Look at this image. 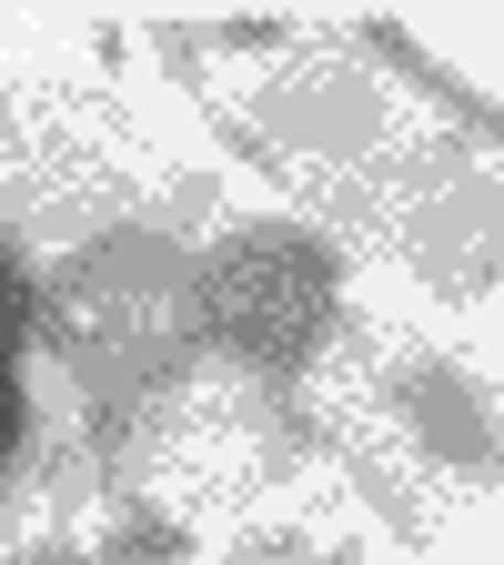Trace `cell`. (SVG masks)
<instances>
[{
	"mask_svg": "<svg viewBox=\"0 0 504 565\" xmlns=\"http://www.w3.org/2000/svg\"><path fill=\"white\" fill-rule=\"evenodd\" d=\"M262 141H282V152H303V162H374L384 141H394V102L374 71H353V61H293V71H272L262 102H253Z\"/></svg>",
	"mask_w": 504,
	"mask_h": 565,
	"instance_id": "obj_3",
	"label": "cell"
},
{
	"mask_svg": "<svg viewBox=\"0 0 504 565\" xmlns=\"http://www.w3.org/2000/svg\"><path fill=\"white\" fill-rule=\"evenodd\" d=\"M61 294L101 323V343H162V353H172V343L192 333V263H182L162 233H141V223L82 243Z\"/></svg>",
	"mask_w": 504,
	"mask_h": 565,
	"instance_id": "obj_2",
	"label": "cell"
},
{
	"mask_svg": "<svg viewBox=\"0 0 504 565\" xmlns=\"http://www.w3.org/2000/svg\"><path fill=\"white\" fill-rule=\"evenodd\" d=\"M272 565H343V555H313V545H293V555H272Z\"/></svg>",
	"mask_w": 504,
	"mask_h": 565,
	"instance_id": "obj_6",
	"label": "cell"
},
{
	"mask_svg": "<svg viewBox=\"0 0 504 565\" xmlns=\"http://www.w3.org/2000/svg\"><path fill=\"white\" fill-rule=\"evenodd\" d=\"M384 404H394V424L414 435V455H435V465H454V475H494V465H504V414H494V394H484L464 364H444V353L394 364V374H384Z\"/></svg>",
	"mask_w": 504,
	"mask_h": 565,
	"instance_id": "obj_4",
	"label": "cell"
},
{
	"mask_svg": "<svg viewBox=\"0 0 504 565\" xmlns=\"http://www.w3.org/2000/svg\"><path fill=\"white\" fill-rule=\"evenodd\" d=\"M394 243H404V263H414L423 282L474 294V282L504 273V182L464 172V182H444V192H423L404 223H394Z\"/></svg>",
	"mask_w": 504,
	"mask_h": 565,
	"instance_id": "obj_5",
	"label": "cell"
},
{
	"mask_svg": "<svg viewBox=\"0 0 504 565\" xmlns=\"http://www.w3.org/2000/svg\"><path fill=\"white\" fill-rule=\"evenodd\" d=\"M192 323L262 374H293L333 333V253L293 223H243L223 253L192 263Z\"/></svg>",
	"mask_w": 504,
	"mask_h": 565,
	"instance_id": "obj_1",
	"label": "cell"
}]
</instances>
